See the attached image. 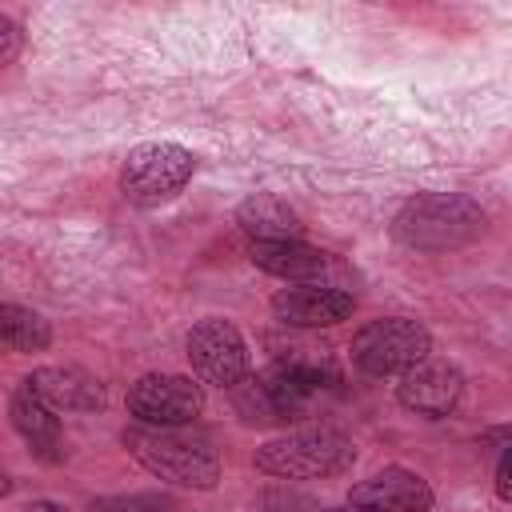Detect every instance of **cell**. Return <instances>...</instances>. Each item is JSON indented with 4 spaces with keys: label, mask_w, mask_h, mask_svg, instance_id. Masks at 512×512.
<instances>
[{
    "label": "cell",
    "mask_w": 512,
    "mask_h": 512,
    "mask_svg": "<svg viewBox=\"0 0 512 512\" xmlns=\"http://www.w3.org/2000/svg\"><path fill=\"white\" fill-rule=\"evenodd\" d=\"M484 228H488V212L472 196H460V192H416L396 208L388 224L400 248L424 252V256L456 252L480 240Z\"/></svg>",
    "instance_id": "6da1fadb"
},
{
    "label": "cell",
    "mask_w": 512,
    "mask_h": 512,
    "mask_svg": "<svg viewBox=\"0 0 512 512\" xmlns=\"http://www.w3.org/2000/svg\"><path fill=\"white\" fill-rule=\"evenodd\" d=\"M124 448L160 484L192 488V492H212L220 484V456L212 452V444L180 428L132 424L124 428Z\"/></svg>",
    "instance_id": "7a4b0ae2"
},
{
    "label": "cell",
    "mask_w": 512,
    "mask_h": 512,
    "mask_svg": "<svg viewBox=\"0 0 512 512\" xmlns=\"http://www.w3.org/2000/svg\"><path fill=\"white\" fill-rule=\"evenodd\" d=\"M356 460V444L348 432L332 428V424H308V428H292L284 436L264 440L252 452V468L260 476L272 480H328L348 472Z\"/></svg>",
    "instance_id": "3957f363"
},
{
    "label": "cell",
    "mask_w": 512,
    "mask_h": 512,
    "mask_svg": "<svg viewBox=\"0 0 512 512\" xmlns=\"http://www.w3.org/2000/svg\"><path fill=\"white\" fill-rule=\"evenodd\" d=\"M196 176V152L176 140H144L128 148L120 164V196L136 208H160L176 200Z\"/></svg>",
    "instance_id": "277c9868"
},
{
    "label": "cell",
    "mask_w": 512,
    "mask_h": 512,
    "mask_svg": "<svg viewBox=\"0 0 512 512\" xmlns=\"http://www.w3.org/2000/svg\"><path fill=\"white\" fill-rule=\"evenodd\" d=\"M432 356V332L412 316H380L356 328L352 364L364 376H404Z\"/></svg>",
    "instance_id": "5b68a950"
},
{
    "label": "cell",
    "mask_w": 512,
    "mask_h": 512,
    "mask_svg": "<svg viewBox=\"0 0 512 512\" xmlns=\"http://www.w3.org/2000/svg\"><path fill=\"white\" fill-rule=\"evenodd\" d=\"M124 408L148 428H184L204 412V388L180 372H144L128 384Z\"/></svg>",
    "instance_id": "8992f818"
},
{
    "label": "cell",
    "mask_w": 512,
    "mask_h": 512,
    "mask_svg": "<svg viewBox=\"0 0 512 512\" xmlns=\"http://www.w3.org/2000/svg\"><path fill=\"white\" fill-rule=\"evenodd\" d=\"M184 356L192 364V372L200 376V384L224 388L232 392L236 384L248 380V344L244 332L224 320V316H204L192 324L188 340H184Z\"/></svg>",
    "instance_id": "52a82bcc"
},
{
    "label": "cell",
    "mask_w": 512,
    "mask_h": 512,
    "mask_svg": "<svg viewBox=\"0 0 512 512\" xmlns=\"http://www.w3.org/2000/svg\"><path fill=\"white\" fill-rule=\"evenodd\" d=\"M396 400H400V408H408V412H416L424 420H444L464 400V376H460L456 364L428 356L424 364H416V368H408L400 376Z\"/></svg>",
    "instance_id": "ba28073f"
},
{
    "label": "cell",
    "mask_w": 512,
    "mask_h": 512,
    "mask_svg": "<svg viewBox=\"0 0 512 512\" xmlns=\"http://www.w3.org/2000/svg\"><path fill=\"white\" fill-rule=\"evenodd\" d=\"M356 296L336 284H288L272 296V316L284 328H336L352 320Z\"/></svg>",
    "instance_id": "9c48e42d"
},
{
    "label": "cell",
    "mask_w": 512,
    "mask_h": 512,
    "mask_svg": "<svg viewBox=\"0 0 512 512\" xmlns=\"http://www.w3.org/2000/svg\"><path fill=\"white\" fill-rule=\"evenodd\" d=\"M348 504L372 508V512H432L436 492L420 472H412L404 464H388V468L356 480L348 492Z\"/></svg>",
    "instance_id": "30bf717a"
},
{
    "label": "cell",
    "mask_w": 512,
    "mask_h": 512,
    "mask_svg": "<svg viewBox=\"0 0 512 512\" xmlns=\"http://www.w3.org/2000/svg\"><path fill=\"white\" fill-rule=\"evenodd\" d=\"M32 396H40L52 412H100L104 408V384L76 368V364H44V368H32L24 380H20Z\"/></svg>",
    "instance_id": "8fae6325"
},
{
    "label": "cell",
    "mask_w": 512,
    "mask_h": 512,
    "mask_svg": "<svg viewBox=\"0 0 512 512\" xmlns=\"http://www.w3.org/2000/svg\"><path fill=\"white\" fill-rule=\"evenodd\" d=\"M272 408L280 412V420H292L300 416L328 384H336V372L328 364H316V360H276L264 376H260Z\"/></svg>",
    "instance_id": "7c38bea8"
},
{
    "label": "cell",
    "mask_w": 512,
    "mask_h": 512,
    "mask_svg": "<svg viewBox=\"0 0 512 512\" xmlns=\"http://www.w3.org/2000/svg\"><path fill=\"white\" fill-rule=\"evenodd\" d=\"M8 416H12V428L20 432V440L28 444V452L40 460V464H60L64 460V428H60V416L40 400L32 396L24 384L12 392L8 400Z\"/></svg>",
    "instance_id": "4fadbf2b"
},
{
    "label": "cell",
    "mask_w": 512,
    "mask_h": 512,
    "mask_svg": "<svg viewBox=\"0 0 512 512\" xmlns=\"http://www.w3.org/2000/svg\"><path fill=\"white\" fill-rule=\"evenodd\" d=\"M248 260L284 280V284H324L320 276L328 272L332 256L308 240H280V244H248Z\"/></svg>",
    "instance_id": "5bb4252c"
},
{
    "label": "cell",
    "mask_w": 512,
    "mask_h": 512,
    "mask_svg": "<svg viewBox=\"0 0 512 512\" xmlns=\"http://www.w3.org/2000/svg\"><path fill=\"white\" fill-rule=\"evenodd\" d=\"M236 228L248 236V244H280V240H304V220L300 212L272 196V192H252L236 208Z\"/></svg>",
    "instance_id": "9a60e30c"
},
{
    "label": "cell",
    "mask_w": 512,
    "mask_h": 512,
    "mask_svg": "<svg viewBox=\"0 0 512 512\" xmlns=\"http://www.w3.org/2000/svg\"><path fill=\"white\" fill-rule=\"evenodd\" d=\"M0 336L8 344V352H44L52 344V324L24 304H0Z\"/></svg>",
    "instance_id": "2e32d148"
},
{
    "label": "cell",
    "mask_w": 512,
    "mask_h": 512,
    "mask_svg": "<svg viewBox=\"0 0 512 512\" xmlns=\"http://www.w3.org/2000/svg\"><path fill=\"white\" fill-rule=\"evenodd\" d=\"M232 392H236V412H240L248 424H272V420H280V412L272 408V400H268V392H264L260 380L248 376V380L236 384Z\"/></svg>",
    "instance_id": "e0dca14e"
},
{
    "label": "cell",
    "mask_w": 512,
    "mask_h": 512,
    "mask_svg": "<svg viewBox=\"0 0 512 512\" xmlns=\"http://www.w3.org/2000/svg\"><path fill=\"white\" fill-rule=\"evenodd\" d=\"M168 508H172L168 496H108L88 504V512H168Z\"/></svg>",
    "instance_id": "ac0fdd59"
},
{
    "label": "cell",
    "mask_w": 512,
    "mask_h": 512,
    "mask_svg": "<svg viewBox=\"0 0 512 512\" xmlns=\"http://www.w3.org/2000/svg\"><path fill=\"white\" fill-rule=\"evenodd\" d=\"M260 504H264V512H320L308 496L288 492V488H268V492L260 496Z\"/></svg>",
    "instance_id": "d6986e66"
},
{
    "label": "cell",
    "mask_w": 512,
    "mask_h": 512,
    "mask_svg": "<svg viewBox=\"0 0 512 512\" xmlns=\"http://www.w3.org/2000/svg\"><path fill=\"white\" fill-rule=\"evenodd\" d=\"M20 44H24V32L12 16L0 12V64H12L20 56Z\"/></svg>",
    "instance_id": "ffe728a7"
},
{
    "label": "cell",
    "mask_w": 512,
    "mask_h": 512,
    "mask_svg": "<svg viewBox=\"0 0 512 512\" xmlns=\"http://www.w3.org/2000/svg\"><path fill=\"white\" fill-rule=\"evenodd\" d=\"M492 492H496V500H500V504H508V508H512V448H504V452H500V460H496Z\"/></svg>",
    "instance_id": "44dd1931"
},
{
    "label": "cell",
    "mask_w": 512,
    "mask_h": 512,
    "mask_svg": "<svg viewBox=\"0 0 512 512\" xmlns=\"http://www.w3.org/2000/svg\"><path fill=\"white\" fill-rule=\"evenodd\" d=\"M480 440H484V444H492V448H500V452H504V448H512V424H496V428H488V432H484V436H480Z\"/></svg>",
    "instance_id": "7402d4cb"
},
{
    "label": "cell",
    "mask_w": 512,
    "mask_h": 512,
    "mask_svg": "<svg viewBox=\"0 0 512 512\" xmlns=\"http://www.w3.org/2000/svg\"><path fill=\"white\" fill-rule=\"evenodd\" d=\"M24 512H72V508L56 504V500H32V504H24Z\"/></svg>",
    "instance_id": "603a6c76"
},
{
    "label": "cell",
    "mask_w": 512,
    "mask_h": 512,
    "mask_svg": "<svg viewBox=\"0 0 512 512\" xmlns=\"http://www.w3.org/2000/svg\"><path fill=\"white\" fill-rule=\"evenodd\" d=\"M320 512H372V508H352L348 504V508H320Z\"/></svg>",
    "instance_id": "cb8c5ba5"
}]
</instances>
